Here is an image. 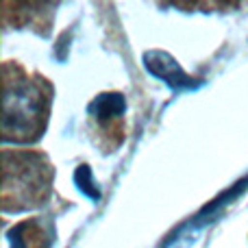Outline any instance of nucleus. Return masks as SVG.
Segmentation results:
<instances>
[{
  "label": "nucleus",
  "instance_id": "nucleus-5",
  "mask_svg": "<svg viewBox=\"0 0 248 248\" xmlns=\"http://www.w3.org/2000/svg\"><path fill=\"white\" fill-rule=\"evenodd\" d=\"M9 248H48L52 235L39 220H26L7 231Z\"/></svg>",
  "mask_w": 248,
  "mask_h": 248
},
{
  "label": "nucleus",
  "instance_id": "nucleus-4",
  "mask_svg": "<svg viewBox=\"0 0 248 248\" xmlns=\"http://www.w3.org/2000/svg\"><path fill=\"white\" fill-rule=\"evenodd\" d=\"M144 68L153 74L155 78L163 81L174 92H192L202 85V81L189 77L181 63L166 50H146L144 52Z\"/></svg>",
  "mask_w": 248,
  "mask_h": 248
},
{
  "label": "nucleus",
  "instance_id": "nucleus-6",
  "mask_svg": "<svg viewBox=\"0 0 248 248\" xmlns=\"http://www.w3.org/2000/svg\"><path fill=\"white\" fill-rule=\"evenodd\" d=\"M124 109H126V100H124V96L118 94V92L100 94L87 105V113H90L96 122H100V126L122 118Z\"/></svg>",
  "mask_w": 248,
  "mask_h": 248
},
{
  "label": "nucleus",
  "instance_id": "nucleus-3",
  "mask_svg": "<svg viewBox=\"0 0 248 248\" xmlns=\"http://www.w3.org/2000/svg\"><path fill=\"white\" fill-rule=\"evenodd\" d=\"M246 187H248V176L246 179H242V181H237L233 187H229L227 192H222L220 196H216L211 202H207V205L202 207L196 216H194V218H189L185 224H181V227L176 229V231L172 233L166 242H163L161 248H187L194 240H196L198 233H201L202 229L209 227V224L224 211V207L231 205V202L235 201V198L240 196Z\"/></svg>",
  "mask_w": 248,
  "mask_h": 248
},
{
  "label": "nucleus",
  "instance_id": "nucleus-1",
  "mask_svg": "<svg viewBox=\"0 0 248 248\" xmlns=\"http://www.w3.org/2000/svg\"><path fill=\"white\" fill-rule=\"evenodd\" d=\"M50 109V92L42 81L29 78L20 68L4 65L2 140L16 144L35 141L44 133Z\"/></svg>",
  "mask_w": 248,
  "mask_h": 248
},
{
  "label": "nucleus",
  "instance_id": "nucleus-2",
  "mask_svg": "<svg viewBox=\"0 0 248 248\" xmlns=\"http://www.w3.org/2000/svg\"><path fill=\"white\" fill-rule=\"evenodd\" d=\"M52 166L39 153H2V202L4 211H22L44 205L50 196Z\"/></svg>",
  "mask_w": 248,
  "mask_h": 248
},
{
  "label": "nucleus",
  "instance_id": "nucleus-7",
  "mask_svg": "<svg viewBox=\"0 0 248 248\" xmlns=\"http://www.w3.org/2000/svg\"><path fill=\"white\" fill-rule=\"evenodd\" d=\"M74 183L78 185V189H81L87 198H92V201H98L100 198V189H98V185H96L90 166H81L74 172Z\"/></svg>",
  "mask_w": 248,
  "mask_h": 248
}]
</instances>
